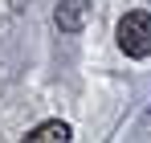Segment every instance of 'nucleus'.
I'll return each mask as SVG.
<instances>
[{
    "label": "nucleus",
    "instance_id": "nucleus-1",
    "mask_svg": "<svg viewBox=\"0 0 151 143\" xmlns=\"http://www.w3.org/2000/svg\"><path fill=\"white\" fill-rule=\"evenodd\" d=\"M114 41L127 57H151V12L147 8H131L123 21L114 25Z\"/></svg>",
    "mask_w": 151,
    "mask_h": 143
},
{
    "label": "nucleus",
    "instance_id": "nucleus-2",
    "mask_svg": "<svg viewBox=\"0 0 151 143\" xmlns=\"http://www.w3.org/2000/svg\"><path fill=\"white\" fill-rule=\"evenodd\" d=\"M86 0H61L57 4V12H53V21L61 33H82V25H86Z\"/></svg>",
    "mask_w": 151,
    "mask_h": 143
},
{
    "label": "nucleus",
    "instance_id": "nucleus-3",
    "mask_svg": "<svg viewBox=\"0 0 151 143\" xmlns=\"http://www.w3.org/2000/svg\"><path fill=\"white\" fill-rule=\"evenodd\" d=\"M25 139H29V143H65V139H70V127L53 119V123H41V127H33Z\"/></svg>",
    "mask_w": 151,
    "mask_h": 143
}]
</instances>
